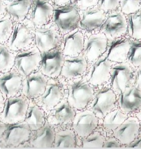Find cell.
Here are the masks:
<instances>
[{
  "label": "cell",
  "instance_id": "cell-1",
  "mask_svg": "<svg viewBox=\"0 0 141 149\" xmlns=\"http://www.w3.org/2000/svg\"><path fill=\"white\" fill-rule=\"evenodd\" d=\"M94 94V88L82 77L65 81L64 97L76 111L86 109Z\"/></svg>",
  "mask_w": 141,
  "mask_h": 149
},
{
  "label": "cell",
  "instance_id": "cell-2",
  "mask_svg": "<svg viewBox=\"0 0 141 149\" xmlns=\"http://www.w3.org/2000/svg\"><path fill=\"white\" fill-rule=\"evenodd\" d=\"M117 107V95L106 84L94 88V97L87 108L92 111L100 120Z\"/></svg>",
  "mask_w": 141,
  "mask_h": 149
},
{
  "label": "cell",
  "instance_id": "cell-3",
  "mask_svg": "<svg viewBox=\"0 0 141 149\" xmlns=\"http://www.w3.org/2000/svg\"><path fill=\"white\" fill-rule=\"evenodd\" d=\"M65 81L60 78H49L45 91L33 100L47 114L64 98Z\"/></svg>",
  "mask_w": 141,
  "mask_h": 149
},
{
  "label": "cell",
  "instance_id": "cell-4",
  "mask_svg": "<svg viewBox=\"0 0 141 149\" xmlns=\"http://www.w3.org/2000/svg\"><path fill=\"white\" fill-rule=\"evenodd\" d=\"M29 101L22 94L6 99L0 119L7 124L24 121Z\"/></svg>",
  "mask_w": 141,
  "mask_h": 149
},
{
  "label": "cell",
  "instance_id": "cell-5",
  "mask_svg": "<svg viewBox=\"0 0 141 149\" xmlns=\"http://www.w3.org/2000/svg\"><path fill=\"white\" fill-rule=\"evenodd\" d=\"M113 63L107 58L105 52L96 61L88 64L85 78L94 88L107 84L110 77V70Z\"/></svg>",
  "mask_w": 141,
  "mask_h": 149
},
{
  "label": "cell",
  "instance_id": "cell-6",
  "mask_svg": "<svg viewBox=\"0 0 141 149\" xmlns=\"http://www.w3.org/2000/svg\"><path fill=\"white\" fill-rule=\"evenodd\" d=\"M52 17L55 26L62 35L79 28L80 15L79 10L74 5L54 9Z\"/></svg>",
  "mask_w": 141,
  "mask_h": 149
},
{
  "label": "cell",
  "instance_id": "cell-7",
  "mask_svg": "<svg viewBox=\"0 0 141 149\" xmlns=\"http://www.w3.org/2000/svg\"><path fill=\"white\" fill-rule=\"evenodd\" d=\"M41 60V53L33 45L16 53L14 67L23 78L38 70Z\"/></svg>",
  "mask_w": 141,
  "mask_h": 149
},
{
  "label": "cell",
  "instance_id": "cell-8",
  "mask_svg": "<svg viewBox=\"0 0 141 149\" xmlns=\"http://www.w3.org/2000/svg\"><path fill=\"white\" fill-rule=\"evenodd\" d=\"M31 132L24 121L10 124L0 139V142L4 149L22 148L23 145L28 141Z\"/></svg>",
  "mask_w": 141,
  "mask_h": 149
},
{
  "label": "cell",
  "instance_id": "cell-9",
  "mask_svg": "<svg viewBox=\"0 0 141 149\" xmlns=\"http://www.w3.org/2000/svg\"><path fill=\"white\" fill-rule=\"evenodd\" d=\"M34 45L43 53L59 47L63 35L55 26L33 27Z\"/></svg>",
  "mask_w": 141,
  "mask_h": 149
},
{
  "label": "cell",
  "instance_id": "cell-10",
  "mask_svg": "<svg viewBox=\"0 0 141 149\" xmlns=\"http://www.w3.org/2000/svg\"><path fill=\"white\" fill-rule=\"evenodd\" d=\"M99 124V119L89 109L76 111L71 127L77 136L78 147L80 141L97 129Z\"/></svg>",
  "mask_w": 141,
  "mask_h": 149
},
{
  "label": "cell",
  "instance_id": "cell-11",
  "mask_svg": "<svg viewBox=\"0 0 141 149\" xmlns=\"http://www.w3.org/2000/svg\"><path fill=\"white\" fill-rule=\"evenodd\" d=\"M108 40L100 31L85 32V43L82 54L90 64L98 59L107 51Z\"/></svg>",
  "mask_w": 141,
  "mask_h": 149
},
{
  "label": "cell",
  "instance_id": "cell-12",
  "mask_svg": "<svg viewBox=\"0 0 141 149\" xmlns=\"http://www.w3.org/2000/svg\"><path fill=\"white\" fill-rule=\"evenodd\" d=\"M99 31L107 37L108 41L116 40L127 35V22L126 16L120 10L110 12Z\"/></svg>",
  "mask_w": 141,
  "mask_h": 149
},
{
  "label": "cell",
  "instance_id": "cell-13",
  "mask_svg": "<svg viewBox=\"0 0 141 149\" xmlns=\"http://www.w3.org/2000/svg\"><path fill=\"white\" fill-rule=\"evenodd\" d=\"M33 27L30 28L26 24L17 22L14 24L11 35L4 45L10 50L16 53L33 45Z\"/></svg>",
  "mask_w": 141,
  "mask_h": 149
},
{
  "label": "cell",
  "instance_id": "cell-14",
  "mask_svg": "<svg viewBox=\"0 0 141 149\" xmlns=\"http://www.w3.org/2000/svg\"><path fill=\"white\" fill-rule=\"evenodd\" d=\"M76 113L64 97L46 114V121L55 129L71 127Z\"/></svg>",
  "mask_w": 141,
  "mask_h": 149
},
{
  "label": "cell",
  "instance_id": "cell-15",
  "mask_svg": "<svg viewBox=\"0 0 141 149\" xmlns=\"http://www.w3.org/2000/svg\"><path fill=\"white\" fill-rule=\"evenodd\" d=\"M64 59L60 47L43 53L39 70L48 78H57L61 74Z\"/></svg>",
  "mask_w": 141,
  "mask_h": 149
},
{
  "label": "cell",
  "instance_id": "cell-16",
  "mask_svg": "<svg viewBox=\"0 0 141 149\" xmlns=\"http://www.w3.org/2000/svg\"><path fill=\"white\" fill-rule=\"evenodd\" d=\"M133 72V68L126 62L113 64L107 84L117 96L130 85Z\"/></svg>",
  "mask_w": 141,
  "mask_h": 149
},
{
  "label": "cell",
  "instance_id": "cell-17",
  "mask_svg": "<svg viewBox=\"0 0 141 149\" xmlns=\"http://www.w3.org/2000/svg\"><path fill=\"white\" fill-rule=\"evenodd\" d=\"M49 78L36 70L23 78L21 94L29 100H34L44 92Z\"/></svg>",
  "mask_w": 141,
  "mask_h": 149
},
{
  "label": "cell",
  "instance_id": "cell-18",
  "mask_svg": "<svg viewBox=\"0 0 141 149\" xmlns=\"http://www.w3.org/2000/svg\"><path fill=\"white\" fill-rule=\"evenodd\" d=\"M141 122L134 115H129L113 132L112 135L116 138L125 148L141 134Z\"/></svg>",
  "mask_w": 141,
  "mask_h": 149
},
{
  "label": "cell",
  "instance_id": "cell-19",
  "mask_svg": "<svg viewBox=\"0 0 141 149\" xmlns=\"http://www.w3.org/2000/svg\"><path fill=\"white\" fill-rule=\"evenodd\" d=\"M85 32L78 28L62 36L59 46L64 56L76 57L80 54L83 49Z\"/></svg>",
  "mask_w": 141,
  "mask_h": 149
},
{
  "label": "cell",
  "instance_id": "cell-20",
  "mask_svg": "<svg viewBox=\"0 0 141 149\" xmlns=\"http://www.w3.org/2000/svg\"><path fill=\"white\" fill-rule=\"evenodd\" d=\"M88 63L82 53L76 57L65 56L64 63L59 78L64 81L84 77Z\"/></svg>",
  "mask_w": 141,
  "mask_h": 149
},
{
  "label": "cell",
  "instance_id": "cell-21",
  "mask_svg": "<svg viewBox=\"0 0 141 149\" xmlns=\"http://www.w3.org/2000/svg\"><path fill=\"white\" fill-rule=\"evenodd\" d=\"M23 78L14 67L0 73V92L6 99L21 94Z\"/></svg>",
  "mask_w": 141,
  "mask_h": 149
},
{
  "label": "cell",
  "instance_id": "cell-22",
  "mask_svg": "<svg viewBox=\"0 0 141 149\" xmlns=\"http://www.w3.org/2000/svg\"><path fill=\"white\" fill-rule=\"evenodd\" d=\"M119 109L128 115H133L141 107V91L131 84L117 96Z\"/></svg>",
  "mask_w": 141,
  "mask_h": 149
},
{
  "label": "cell",
  "instance_id": "cell-23",
  "mask_svg": "<svg viewBox=\"0 0 141 149\" xmlns=\"http://www.w3.org/2000/svg\"><path fill=\"white\" fill-rule=\"evenodd\" d=\"M55 129L46 121L44 125L38 130L32 132L25 148H52L55 136Z\"/></svg>",
  "mask_w": 141,
  "mask_h": 149
},
{
  "label": "cell",
  "instance_id": "cell-24",
  "mask_svg": "<svg viewBox=\"0 0 141 149\" xmlns=\"http://www.w3.org/2000/svg\"><path fill=\"white\" fill-rule=\"evenodd\" d=\"M80 15L79 28L85 32L99 31L107 16L106 13L98 7L82 10V14Z\"/></svg>",
  "mask_w": 141,
  "mask_h": 149
},
{
  "label": "cell",
  "instance_id": "cell-25",
  "mask_svg": "<svg viewBox=\"0 0 141 149\" xmlns=\"http://www.w3.org/2000/svg\"><path fill=\"white\" fill-rule=\"evenodd\" d=\"M31 22L34 27L47 25L54 14V8L46 0H33L32 5Z\"/></svg>",
  "mask_w": 141,
  "mask_h": 149
},
{
  "label": "cell",
  "instance_id": "cell-26",
  "mask_svg": "<svg viewBox=\"0 0 141 149\" xmlns=\"http://www.w3.org/2000/svg\"><path fill=\"white\" fill-rule=\"evenodd\" d=\"M131 47V39L127 36L108 41L107 58L113 63H122L126 61Z\"/></svg>",
  "mask_w": 141,
  "mask_h": 149
},
{
  "label": "cell",
  "instance_id": "cell-27",
  "mask_svg": "<svg viewBox=\"0 0 141 149\" xmlns=\"http://www.w3.org/2000/svg\"><path fill=\"white\" fill-rule=\"evenodd\" d=\"M129 115L117 107L99 120L98 128L103 132L106 136L112 135L113 132L126 120Z\"/></svg>",
  "mask_w": 141,
  "mask_h": 149
},
{
  "label": "cell",
  "instance_id": "cell-28",
  "mask_svg": "<svg viewBox=\"0 0 141 149\" xmlns=\"http://www.w3.org/2000/svg\"><path fill=\"white\" fill-rule=\"evenodd\" d=\"M24 121L32 132L35 131L44 125L46 122V114L33 100H30Z\"/></svg>",
  "mask_w": 141,
  "mask_h": 149
},
{
  "label": "cell",
  "instance_id": "cell-29",
  "mask_svg": "<svg viewBox=\"0 0 141 149\" xmlns=\"http://www.w3.org/2000/svg\"><path fill=\"white\" fill-rule=\"evenodd\" d=\"M55 131L52 148L74 149L78 147L77 138L71 127L57 129Z\"/></svg>",
  "mask_w": 141,
  "mask_h": 149
},
{
  "label": "cell",
  "instance_id": "cell-30",
  "mask_svg": "<svg viewBox=\"0 0 141 149\" xmlns=\"http://www.w3.org/2000/svg\"><path fill=\"white\" fill-rule=\"evenodd\" d=\"M32 0H13L6 6L7 13L17 22H21L32 7Z\"/></svg>",
  "mask_w": 141,
  "mask_h": 149
},
{
  "label": "cell",
  "instance_id": "cell-31",
  "mask_svg": "<svg viewBox=\"0 0 141 149\" xmlns=\"http://www.w3.org/2000/svg\"><path fill=\"white\" fill-rule=\"evenodd\" d=\"M127 36L131 40H141V9L126 16Z\"/></svg>",
  "mask_w": 141,
  "mask_h": 149
},
{
  "label": "cell",
  "instance_id": "cell-32",
  "mask_svg": "<svg viewBox=\"0 0 141 149\" xmlns=\"http://www.w3.org/2000/svg\"><path fill=\"white\" fill-rule=\"evenodd\" d=\"M106 136L102 130L98 128L89 135L82 139L79 146L82 148H102Z\"/></svg>",
  "mask_w": 141,
  "mask_h": 149
},
{
  "label": "cell",
  "instance_id": "cell-33",
  "mask_svg": "<svg viewBox=\"0 0 141 149\" xmlns=\"http://www.w3.org/2000/svg\"><path fill=\"white\" fill-rule=\"evenodd\" d=\"M16 53L10 50L5 45L0 44V73L8 72L14 67Z\"/></svg>",
  "mask_w": 141,
  "mask_h": 149
},
{
  "label": "cell",
  "instance_id": "cell-34",
  "mask_svg": "<svg viewBox=\"0 0 141 149\" xmlns=\"http://www.w3.org/2000/svg\"><path fill=\"white\" fill-rule=\"evenodd\" d=\"M126 62L133 69L141 66V40L131 39V47Z\"/></svg>",
  "mask_w": 141,
  "mask_h": 149
},
{
  "label": "cell",
  "instance_id": "cell-35",
  "mask_svg": "<svg viewBox=\"0 0 141 149\" xmlns=\"http://www.w3.org/2000/svg\"><path fill=\"white\" fill-rule=\"evenodd\" d=\"M14 24L11 18H0V44H5L11 35Z\"/></svg>",
  "mask_w": 141,
  "mask_h": 149
},
{
  "label": "cell",
  "instance_id": "cell-36",
  "mask_svg": "<svg viewBox=\"0 0 141 149\" xmlns=\"http://www.w3.org/2000/svg\"><path fill=\"white\" fill-rule=\"evenodd\" d=\"M119 8L127 16L141 9V0H120Z\"/></svg>",
  "mask_w": 141,
  "mask_h": 149
},
{
  "label": "cell",
  "instance_id": "cell-37",
  "mask_svg": "<svg viewBox=\"0 0 141 149\" xmlns=\"http://www.w3.org/2000/svg\"><path fill=\"white\" fill-rule=\"evenodd\" d=\"M120 0H99L98 7L105 13L116 10L120 6Z\"/></svg>",
  "mask_w": 141,
  "mask_h": 149
},
{
  "label": "cell",
  "instance_id": "cell-38",
  "mask_svg": "<svg viewBox=\"0 0 141 149\" xmlns=\"http://www.w3.org/2000/svg\"><path fill=\"white\" fill-rule=\"evenodd\" d=\"M99 0H74V5L78 10H85L98 5Z\"/></svg>",
  "mask_w": 141,
  "mask_h": 149
},
{
  "label": "cell",
  "instance_id": "cell-39",
  "mask_svg": "<svg viewBox=\"0 0 141 149\" xmlns=\"http://www.w3.org/2000/svg\"><path fill=\"white\" fill-rule=\"evenodd\" d=\"M102 148H124L119 140L113 135L106 136Z\"/></svg>",
  "mask_w": 141,
  "mask_h": 149
},
{
  "label": "cell",
  "instance_id": "cell-40",
  "mask_svg": "<svg viewBox=\"0 0 141 149\" xmlns=\"http://www.w3.org/2000/svg\"><path fill=\"white\" fill-rule=\"evenodd\" d=\"M130 84L141 91V65L133 69Z\"/></svg>",
  "mask_w": 141,
  "mask_h": 149
},
{
  "label": "cell",
  "instance_id": "cell-41",
  "mask_svg": "<svg viewBox=\"0 0 141 149\" xmlns=\"http://www.w3.org/2000/svg\"><path fill=\"white\" fill-rule=\"evenodd\" d=\"M125 148H141V134L135 138L129 145L126 146Z\"/></svg>",
  "mask_w": 141,
  "mask_h": 149
},
{
  "label": "cell",
  "instance_id": "cell-42",
  "mask_svg": "<svg viewBox=\"0 0 141 149\" xmlns=\"http://www.w3.org/2000/svg\"><path fill=\"white\" fill-rule=\"evenodd\" d=\"M54 4L59 7H62L67 5L71 0H51Z\"/></svg>",
  "mask_w": 141,
  "mask_h": 149
},
{
  "label": "cell",
  "instance_id": "cell-43",
  "mask_svg": "<svg viewBox=\"0 0 141 149\" xmlns=\"http://www.w3.org/2000/svg\"><path fill=\"white\" fill-rule=\"evenodd\" d=\"M10 124H7L0 119V139L2 138L3 134L8 128Z\"/></svg>",
  "mask_w": 141,
  "mask_h": 149
},
{
  "label": "cell",
  "instance_id": "cell-44",
  "mask_svg": "<svg viewBox=\"0 0 141 149\" xmlns=\"http://www.w3.org/2000/svg\"><path fill=\"white\" fill-rule=\"evenodd\" d=\"M6 99V98L3 96V95L2 94V93L0 92V114L3 111V109L4 106H5Z\"/></svg>",
  "mask_w": 141,
  "mask_h": 149
},
{
  "label": "cell",
  "instance_id": "cell-45",
  "mask_svg": "<svg viewBox=\"0 0 141 149\" xmlns=\"http://www.w3.org/2000/svg\"><path fill=\"white\" fill-rule=\"evenodd\" d=\"M133 115L139 120L141 123V108L138 110V111L137 112H136Z\"/></svg>",
  "mask_w": 141,
  "mask_h": 149
},
{
  "label": "cell",
  "instance_id": "cell-46",
  "mask_svg": "<svg viewBox=\"0 0 141 149\" xmlns=\"http://www.w3.org/2000/svg\"><path fill=\"white\" fill-rule=\"evenodd\" d=\"M4 11V6L3 3V0H0V15Z\"/></svg>",
  "mask_w": 141,
  "mask_h": 149
},
{
  "label": "cell",
  "instance_id": "cell-47",
  "mask_svg": "<svg viewBox=\"0 0 141 149\" xmlns=\"http://www.w3.org/2000/svg\"><path fill=\"white\" fill-rule=\"evenodd\" d=\"M5 1H13V0H5Z\"/></svg>",
  "mask_w": 141,
  "mask_h": 149
},
{
  "label": "cell",
  "instance_id": "cell-48",
  "mask_svg": "<svg viewBox=\"0 0 141 149\" xmlns=\"http://www.w3.org/2000/svg\"></svg>",
  "mask_w": 141,
  "mask_h": 149
}]
</instances>
